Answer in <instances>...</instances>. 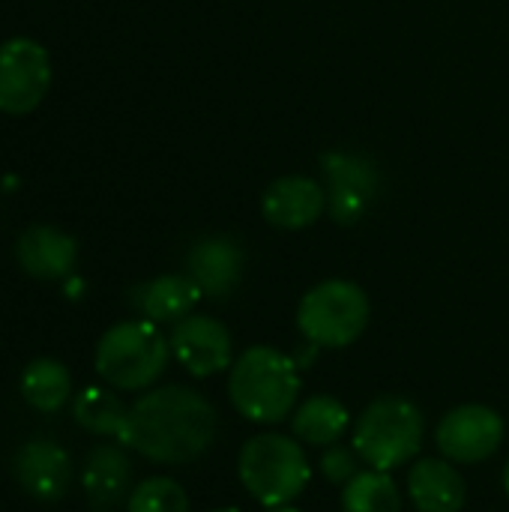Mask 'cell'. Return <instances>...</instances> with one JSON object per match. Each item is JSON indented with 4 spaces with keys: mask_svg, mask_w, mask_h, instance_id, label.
<instances>
[{
    "mask_svg": "<svg viewBox=\"0 0 509 512\" xmlns=\"http://www.w3.org/2000/svg\"><path fill=\"white\" fill-rule=\"evenodd\" d=\"M117 441L150 462L186 465L216 441V408L189 387H159L129 408Z\"/></svg>",
    "mask_w": 509,
    "mask_h": 512,
    "instance_id": "1",
    "label": "cell"
},
{
    "mask_svg": "<svg viewBox=\"0 0 509 512\" xmlns=\"http://www.w3.org/2000/svg\"><path fill=\"white\" fill-rule=\"evenodd\" d=\"M504 489H507V495H509V462H507V471H504Z\"/></svg>",
    "mask_w": 509,
    "mask_h": 512,
    "instance_id": "25",
    "label": "cell"
},
{
    "mask_svg": "<svg viewBox=\"0 0 509 512\" xmlns=\"http://www.w3.org/2000/svg\"><path fill=\"white\" fill-rule=\"evenodd\" d=\"M186 273L204 297H228L243 276V249L231 237H204L186 255Z\"/></svg>",
    "mask_w": 509,
    "mask_h": 512,
    "instance_id": "13",
    "label": "cell"
},
{
    "mask_svg": "<svg viewBox=\"0 0 509 512\" xmlns=\"http://www.w3.org/2000/svg\"><path fill=\"white\" fill-rule=\"evenodd\" d=\"M297 363L270 345H255L234 360L228 375V396L234 408L252 423H282L291 417L300 396Z\"/></svg>",
    "mask_w": 509,
    "mask_h": 512,
    "instance_id": "2",
    "label": "cell"
},
{
    "mask_svg": "<svg viewBox=\"0 0 509 512\" xmlns=\"http://www.w3.org/2000/svg\"><path fill=\"white\" fill-rule=\"evenodd\" d=\"M213 512H240V510H234V507H222V510H213Z\"/></svg>",
    "mask_w": 509,
    "mask_h": 512,
    "instance_id": "26",
    "label": "cell"
},
{
    "mask_svg": "<svg viewBox=\"0 0 509 512\" xmlns=\"http://www.w3.org/2000/svg\"><path fill=\"white\" fill-rule=\"evenodd\" d=\"M51 87L48 51L27 36H15L0 45V111L30 114L39 108Z\"/></svg>",
    "mask_w": 509,
    "mask_h": 512,
    "instance_id": "7",
    "label": "cell"
},
{
    "mask_svg": "<svg viewBox=\"0 0 509 512\" xmlns=\"http://www.w3.org/2000/svg\"><path fill=\"white\" fill-rule=\"evenodd\" d=\"M240 480L246 492L267 507H288L312 480V465L297 441L288 435H255L240 450Z\"/></svg>",
    "mask_w": 509,
    "mask_h": 512,
    "instance_id": "5",
    "label": "cell"
},
{
    "mask_svg": "<svg viewBox=\"0 0 509 512\" xmlns=\"http://www.w3.org/2000/svg\"><path fill=\"white\" fill-rule=\"evenodd\" d=\"M369 324V297L348 279L315 285L297 309V327L315 348H348Z\"/></svg>",
    "mask_w": 509,
    "mask_h": 512,
    "instance_id": "6",
    "label": "cell"
},
{
    "mask_svg": "<svg viewBox=\"0 0 509 512\" xmlns=\"http://www.w3.org/2000/svg\"><path fill=\"white\" fill-rule=\"evenodd\" d=\"M426 438L423 411L402 396L375 399L354 426V450L375 471H393L408 465Z\"/></svg>",
    "mask_w": 509,
    "mask_h": 512,
    "instance_id": "3",
    "label": "cell"
},
{
    "mask_svg": "<svg viewBox=\"0 0 509 512\" xmlns=\"http://www.w3.org/2000/svg\"><path fill=\"white\" fill-rule=\"evenodd\" d=\"M129 477H132V465L126 453L114 444H102L90 450L81 483L93 507H117L129 492Z\"/></svg>",
    "mask_w": 509,
    "mask_h": 512,
    "instance_id": "17",
    "label": "cell"
},
{
    "mask_svg": "<svg viewBox=\"0 0 509 512\" xmlns=\"http://www.w3.org/2000/svg\"><path fill=\"white\" fill-rule=\"evenodd\" d=\"M438 450L456 465H474L495 456L504 444V420L486 405L453 408L435 432Z\"/></svg>",
    "mask_w": 509,
    "mask_h": 512,
    "instance_id": "8",
    "label": "cell"
},
{
    "mask_svg": "<svg viewBox=\"0 0 509 512\" xmlns=\"http://www.w3.org/2000/svg\"><path fill=\"white\" fill-rule=\"evenodd\" d=\"M168 342L177 363L195 378H210L234 366L231 333L225 324H219L210 315H186L183 321L174 324Z\"/></svg>",
    "mask_w": 509,
    "mask_h": 512,
    "instance_id": "10",
    "label": "cell"
},
{
    "mask_svg": "<svg viewBox=\"0 0 509 512\" xmlns=\"http://www.w3.org/2000/svg\"><path fill=\"white\" fill-rule=\"evenodd\" d=\"M324 210H327L324 186L312 177H303V174L273 180L261 198L264 219L276 228H285V231H300V228L315 225Z\"/></svg>",
    "mask_w": 509,
    "mask_h": 512,
    "instance_id": "11",
    "label": "cell"
},
{
    "mask_svg": "<svg viewBox=\"0 0 509 512\" xmlns=\"http://www.w3.org/2000/svg\"><path fill=\"white\" fill-rule=\"evenodd\" d=\"M15 480L21 483V489L42 501V504H54L66 495L69 480H72V462L66 456V450H60L54 441H27L18 453H15Z\"/></svg>",
    "mask_w": 509,
    "mask_h": 512,
    "instance_id": "12",
    "label": "cell"
},
{
    "mask_svg": "<svg viewBox=\"0 0 509 512\" xmlns=\"http://www.w3.org/2000/svg\"><path fill=\"white\" fill-rule=\"evenodd\" d=\"M327 210L339 225H354L378 192V168L357 153L333 150L321 159Z\"/></svg>",
    "mask_w": 509,
    "mask_h": 512,
    "instance_id": "9",
    "label": "cell"
},
{
    "mask_svg": "<svg viewBox=\"0 0 509 512\" xmlns=\"http://www.w3.org/2000/svg\"><path fill=\"white\" fill-rule=\"evenodd\" d=\"M129 512H189V495L171 477H150L129 492Z\"/></svg>",
    "mask_w": 509,
    "mask_h": 512,
    "instance_id": "22",
    "label": "cell"
},
{
    "mask_svg": "<svg viewBox=\"0 0 509 512\" xmlns=\"http://www.w3.org/2000/svg\"><path fill=\"white\" fill-rule=\"evenodd\" d=\"M18 264L33 279H63L75 267L78 246L69 234L54 225H30L15 246Z\"/></svg>",
    "mask_w": 509,
    "mask_h": 512,
    "instance_id": "14",
    "label": "cell"
},
{
    "mask_svg": "<svg viewBox=\"0 0 509 512\" xmlns=\"http://www.w3.org/2000/svg\"><path fill=\"white\" fill-rule=\"evenodd\" d=\"M357 450H348V447H327L324 456H321V474L333 483V486H348L357 474H360V462H357Z\"/></svg>",
    "mask_w": 509,
    "mask_h": 512,
    "instance_id": "23",
    "label": "cell"
},
{
    "mask_svg": "<svg viewBox=\"0 0 509 512\" xmlns=\"http://www.w3.org/2000/svg\"><path fill=\"white\" fill-rule=\"evenodd\" d=\"M342 512H402V495L387 471H360L342 486Z\"/></svg>",
    "mask_w": 509,
    "mask_h": 512,
    "instance_id": "21",
    "label": "cell"
},
{
    "mask_svg": "<svg viewBox=\"0 0 509 512\" xmlns=\"http://www.w3.org/2000/svg\"><path fill=\"white\" fill-rule=\"evenodd\" d=\"M351 426L345 405L333 396H309L291 417V432L297 441L312 447H333Z\"/></svg>",
    "mask_w": 509,
    "mask_h": 512,
    "instance_id": "18",
    "label": "cell"
},
{
    "mask_svg": "<svg viewBox=\"0 0 509 512\" xmlns=\"http://www.w3.org/2000/svg\"><path fill=\"white\" fill-rule=\"evenodd\" d=\"M21 396L30 408L42 411V414H54L60 411L69 396H72V378L69 369L51 357H39L33 360L24 375H21Z\"/></svg>",
    "mask_w": 509,
    "mask_h": 512,
    "instance_id": "19",
    "label": "cell"
},
{
    "mask_svg": "<svg viewBox=\"0 0 509 512\" xmlns=\"http://www.w3.org/2000/svg\"><path fill=\"white\" fill-rule=\"evenodd\" d=\"M72 414H75V420H78L81 429H87V432H93V435L120 438L129 408H126V405L120 402V396L111 393L108 387H84V390L75 396Z\"/></svg>",
    "mask_w": 509,
    "mask_h": 512,
    "instance_id": "20",
    "label": "cell"
},
{
    "mask_svg": "<svg viewBox=\"0 0 509 512\" xmlns=\"http://www.w3.org/2000/svg\"><path fill=\"white\" fill-rule=\"evenodd\" d=\"M201 297L204 294L189 273H171L138 285L132 291V306L153 324H177L186 315H192Z\"/></svg>",
    "mask_w": 509,
    "mask_h": 512,
    "instance_id": "16",
    "label": "cell"
},
{
    "mask_svg": "<svg viewBox=\"0 0 509 512\" xmlns=\"http://www.w3.org/2000/svg\"><path fill=\"white\" fill-rule=\"evenodd\" d=\"M168 360L171 342L147 318L114 324L96 345V372L114 390L150 387L165 372Z\"/></svg>",
    "mask_w": 509,
    "mask_h": 512,
    "instance_id": "4",
    "label": "cell"
},
{
    "mask_svg": "<svg viewBox=\"0 0 509 512\" xmlns=\"http://www.w3.org/2000/svg\"><path fill=\"white\" fill-rule=\"evenodd\" d=\"M264 512H300V510H294V507L288 504V507H267Z\"/></svg>",
    "mask_w": 509,
    "mask_h": 512,
    "instance_id": "24",
    "label": "cell"
},
{
    "mask_svg": "<svg viewBox=\"0 0 509 512\" xmlns=\"http://www.w3.org/2000/svg\"><path fill=\"white\" fill-rule=\"evenodd\" d=\"M408 495L417 512H459L465 507V480L450 459H423L408 474Z\"/></svg>",
    "mask_w": 509,
    "mask_h": 512,
    "instance_id": "15",
    "label": "cell"
}]
</instances>
